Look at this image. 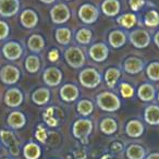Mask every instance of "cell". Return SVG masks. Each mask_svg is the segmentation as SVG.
Segmentation results:
<instances>
[{
    "instance_id": "1",
    "label": "cell",
    "mask_w": 159,
    "mask_h": 159,
    "mask_svg": "<svg viewBox=\"0 0 159 159\" xmlns=\"http://www.w3.org/2000/svg\"><path fill=\"white\" fill-rule=\"evenodd\" d=\"M97 105L102 110L107 112H113L117 111L121 107V102L117 95L110 92H102L97 96Z\"/></svg>"
},
{
    "instance_id": "2",
    "label": "cell",
    "mask_w": 159,
    "mask_h": 159,
    "mask_svg": "<svg viewBox=\"0 0 159 159\" xmlns=\"http://www.w3.org/2000/svg\"><path fill=\"white\" fill-rule=\"evenodd\" d=\"M93 123L89 119H80L73 124L72 132L74 137L81 139L83 144H87V137L92 133Z\"/></svg>"
},
{
    "instance_id": "3",
    "label": "cell",
    "mask_w": 159,
    "mask_h": 159,
    "mask_svg": "<svg viewBox=\"0 0 159 159\" xmlns=\"http://www.w3.org/2000/svg\"><path fill=\"white\" fill-rule=\"evenodd\" d=\"M80 82L86 89H94L102 82V76L95 69H84L80 73Z\"/></svg>"
},
{
    "instance_id": "4",
    "label": "cell",
    "mask_w": 159,
    "mask_h": 159,
    "mask_svg": "<svg viewBox=\"0 0 159 159\" xmlns=\"http://www.w3.org/2000/svg\"><path fill=\"white\" fill-rule=\"evenodd\" d=\"M66 61L71 68L79 69L82 68L85 63V55L82 50L77 47H70L64 53Z\"/></svg>"
},
{
    "instance_id": "5",
    "label": "cell",
    "mask_w": 159,
    "mask_h": 159,
    "mask_svg": "<svg viewBox=\"0 0 159 159\" xmlns=\"http://www.w3.org/2000/svg\"><path fill=\"white\" fill-rule=\"evenodd\" d=\"M130 42L135 48H139V49H143L146 48L148 45L150 44V35L147 31L145 30H142V29H137L135 31L131 32L130 33Z\"/></svg>"
},
{
    "instance_id": "6",
    "label": "cell",
    "mask_w": 159,
    "mask_h": 159,
    "mask_svg": "<svg viewBox=\"0 0 159 159\" xmlns=\"http://www.w3.org/2000/svg\"><path fill=\"white\" fill-rule=\"evenodd\" d=\"M70 10L63 3H59V5H56L55 7L51 9L50 11V16L51 21L55 24H63L66 21H69L70 19Z\"/></svg>"
},
{
    "instance_id": "7",
    "label": "cell",
    "mask_w": 159,
    "mask_h": 159,
    "mask_svg": "<svg viewBox=\"0 0 159 159\" xmlns=\"http://www.w3.org/2000/svg\"><path fill=\"white\" fill-rule=\"evenodd\" d=\"M0 79L5 84L13 85L20 79V71L13 66H5L0 70Z\"/></svg>"
},
{
    "instance_id": "8",
    "label": "cell",
    "mask_w": 159,
    "mask_h": 159,
    "mask_svg": "<svg viewBox=\"0 0 159 159\" xmlns=\"http://www.w3.org/2000/svg\"><path fill=\"white\" fill-rule=\"evenodd\" d=\"M79 18L86 24H93L98 19V10L92 5H83L79 10Z\"/></svg>"
},
{
    "instance_id": "9",
    "label": "cell",
    "mask_w": 159,
    "mask_h": 159,
    "mask_svg": "<svg viewBox=\"0 0 159 159\" xmlns=\"http://www.w3.org/2000/svg\"><path fill=\"white\" fill-rule=\"evenodd\" d=\"M20 9L19 0H0V16L3 18H11L16 16Z\"/></svg>"
},
{
    "instance_id": "10",
    "label": "cell",
    "mask_w": 159,
    "mask_h": 159,
    "mask_svg": "<svg viewBox=\"0 0 159 159\" xmlns=\"http://www.w3.org/2000/svg\"><path fill=\"white\" fill-rule=\"evenodd\" d=\"M0 139L2 141V143L9 148L10 154L13 156H18L19 155V143L16 137L11 131L2 130L0 131Z\"/></svg>"
},
{
    "instance_id": "11",
    "label": "cell",
    "mask_w": 159,
    "mask_h": 159,
    "mask_svg": "<svg viewBox=\"0 0 159 159\" xmlns=\"http://www.w3.org/2000/svg\"><path fill=\"white\" fill-rule=\"evenodd\" d=\"M43 77H44L45 84L48 85V86L55 87V86H58V85L61 83L62 73L58 68L52 66V68H48L45 70Z\"/></svg>"
},
{
    "instance_id": "12",
    "label": "cell",
    "mask_w": 159,
    "mask_h": 159,
    "mask_svg": "<svg viewBox=\"0 0 159 159\" xmlns=\"http://www.w3.org/2000/svg\"><path fill=\"white\" fill-rule=\"evenodd\" d=\"M145 66V63L142 59L137 57H129L123 63V69L129 74H137L142 72Z\"/></svg>"
},
{
    "instance_id": "13",
    "label": "cell",
    "mask_w": 159,
    "mask_h": 159,
    "mask_svg": "<svg viewBox=\"0 0 159 159\" xmlns=\"http://www.w3.org/2000/svg\"><path fill=\"white\" fill-rule=\"evenodd\" d=\"M22 47L20 46V44L16 42H10L7 43L5 46L2 47V53L8 60H18L19 58L22 56Z\"/></svg>"
},
{
    "instance_id": "14",
    "label": "cell",
    "mask_w": 159,
    "mask_h": 159,
    "mask_svg": "<svg viewBox=\"0 0 159 159\" xmlns=\"http://www.w3.org/2000/svg\"><path fill=\"white\" fill-rule=\"evenodd\" d=\"M109 55L108 47L102 43H98L91 47L89 49V56L96 62H102L107 59Z\"/></svg>"
},
{
    "instance_id": "15",
    "label": "cell",
    "mask_w": 159,
    "mask_h": 159,
    "mask_svg": "<svg viewBox=\"0 0 159 159\" xmlns=\"http://www.w3.org/2000/svg\"><path fill=\"white\" fill-rule=\"evenodd\" d=\"M23 102V94L21 93L20 89H10L6 93L5 96V102L7 106L16 108L19 107Z\"/></svg>"
},
{
    "instance_id": "16",
    "label": "cell",
    "mask_w": 159,
    "mask_h": 159,
    "mask_svg": "<svg viewBox=\"0 0 159 159\" xmlns=\"http://www.w3.org/2000/svg\"><path fill=\"white\" fill-rule=\"evenodd\" d=\"M137 96H139V98L142 102H152L155 99V96H156L155 87L152 84H149V83H144L137 89Z\"/></svg>"
},
{
    "instance_id": "17",
    "label": "cell",
    "mask_w": 159,
    "mask_h": 159,
    "mask_svg": "<svg viewBox=\"0 0 159 159\" xmlns=\"http://www.w3.org/2000/svg\"><path fill=\"white\" fill-rule=\"evenodd\" d=\"M79 89L74 84H66L60 89V96L62 100L66 102H72L79 97Z\"/></svg>"
},
{
    "instance_id": "18",
    "label": "cell",
    "mask_w": 159,
    "mask_h": 159,
    "mask_svg": "<svg viewBox=\"0 0 159 159\" xmlns=\"http://www.w3.org/2000/svg\"><path fill=\"white\" fill-rule=\"evenodd\" d=\"M20 22L25 29H33L38 22V16L35 11L31 9H26L22 12L20 16Z\"/></svg>"
},
{
    "instance_id": "19",
    "label": "cell",
    "mask_w": 159,
    "mask_h": 159,
    "mask_svg": "<svg viewBox=\"0 0 159 159\" xmlns=\"http://www.w3.org/2000/svg\"><path fill=\"white\" fill-rule=\"evenodd\" d=\"M121 6L119 0H105L102 3V11L107 16H116L119 14Z\"/></svg>"
},
{
    "instance_id": "20",
    "label": "cell",
    "mask_w": 159,
    "mask_h": 159,
    "mask_svg": "<svg viewBox=\"0 0 159 159\" xmlns=\"http://www.w3.org/2000/svg\"><path fill=\"white\" fill-rule=\"evenodd\" d=\"M144 119L150 125H158L159 124V106L149 105L146 107L144 112Z\"/></svg>"
},
{
    "instance_id": "21",
    "label": "cell",
    "mask_w": 159,
    "mask_h": 159,
    "mask_svg": "<svg viewBox=\"0 0 159 159\" xmlns=\"http://www.w3.org/2000/svg\"><path fill=\"white\" fill-rule=\"evenodd\" d=\"M125 132L130 137H139L144 133V125L139 120H131L125 126Z\"/></svg>"
},
{
    "instance_id": "22",
    "label": "cell",
    "mask_w": 159,
    "mask_h": 159,
    "mask_svg": "<svg viewBox=\"0 0 159 159\" xmlns=\"http://www.w3.org/2000/svg\"><path fill=\"white\" fill-rule=\"evenodd\" d=\"M25 123H26V118L22 112L13 111L8 117V124L12 129H16V130L22 129L25 125Z\"/></svg>"
},
{
    "instance_id": "23",
    "label": "cell",
    "mask_w": 159,
    "mask_h": 159,
    "mask_svg": "<svg viewBox=\"0 0 159 159\" xmlns=\"http://www.w3.org/2000/svg\"><path fill=\"white\" fill-rule=\"evenodd\" d=\"M49 99H50V92L48 89H45V87L36 89L32 95V100L34 102V104L38 105V106L47 104Z\"/></svg>"
},
{
    "instance_id": "24",
    "label": "cell",
    "mask_w": 159,
    "mask_h": 159,
    "mask_svg": "<svg viewBox=\"0 0 159 159\" xmlns=\"http://www.w3.org/2000/svg\"><path fill=\"white\" fill-rule=\"evenodd\" d=\"M108 40L113 48H120L126 43V35L122 31H112L109 34Z\"/></svg>"
},
{
    "instance_id": "25",
    "label": "cell",
    "mask_w": 159,
    "mask_h": 159,
    "mask_svg": "<svg viewBox=\"0 0 159 159\" xmlns=\"http://www.w3.org/2000/svg\"><path fill=\"white\" fill-rule=\"evenodd\" d=\"M27 46H29L30 50L33 52H39L45 47V40L40 35L34 34L27 40Z\"/></svg>"
},
{
    "instance_id": "26",
    "label": "cell",
    "mask_w": 159,
    "mask_h": 159,
    "mask_svg": "<svg viewBox=\"0 0 159 159\" xmlns=\"http://www.w3.org/2000/svg\"><path fill=\"white\" fill-rule=\"evenodd\" d=\"M120 75H121V71L117 68H109L105 73V81L108 87L112 89L116 86L118 80H119Z\"/></svg>"
},
{
    "instance_id": "27",
    "label": "cell",
    "mask_w": 159,
    "mask_h": 159,
    "mask_svg": "<svg viewBox=\"0 0 159 159\" xmlns=\"http://www.w3.org/2000/svg\"><path fill=\"white\" fill-rule=\"evenodd\" d=\"M23 154L26 159H38L40 157V147L35 143H29L25 145L23 149Z\"/></svg>"
},
{
    "instance_id": "28",
    "label": "cell",
    "mask_w": 159,
    "mask_h": 159,
    "mask_svg": "<svg viewBox=\"0 0 159 159\" xmlns=\"http://www.w3.org/2000/svg\"><path fill=\"white\" fill-rule=\"evenodd\" d=\"M126 157L129 159H144L145 158V149L141 145L133 144L126 149Z\"/></svg>"
},
{
    "instance_id": "29",
    "label": "cell",
    "mask_w": 159,
    "mask_h": 159,
    "mask_svg": "<svg viewBox=\"0 0 159 159\" xmlns=\"http://www.w3.org/2000/svg\"><path fill=\"white\" fill-rule=\"evenodd\" d=\"M117 22L124 29H131L137 23V18L134 13H125L117 19Z\"/></svg>"
},
{
    "instance_id": "30",
    "label": "cell",
    "mask_w": 159,
    "mask_h": 159,
    "mask_svg": "<svg viewBox=\"0 0 159 159\" xmlns=\"http://www.w3.org/2000/svg\"><path fill=\"white\" fill-rule=\"evenodd\" d=\"M118 129V124L112 118H106L100 122V130L102 133L107 135L113 134V133L117 131Z\"/></svg>"
},
{
    "instance_id": "31",
    "label": "cell",
    "mask_w": 159,
    "mask_h": 159,
    "mask_svg": "<svg viewBox=\"0 0 159 159\" xmlns=\"http://www.w3.org/2000/svg\"><path fill=\"white\" fill-rule=\"evenodd\" d=\"M56 40L61 45H66L71 40V31L66 27H60L56 31Z\"/></svg>"
},
{
    "instance_id": "32",
    "label": "cell",
    "mask_w": 159,
    "mask_h": 159,
    "mask_svg": "<svg viewBox=\"0 0 159 159\" xmlns=\"http://www.w3.org/2000/svg\"><path fill=\"white\" fill-rule=\"evenodd\" d=\"M40 68V61L37 56H29L25 60V69L30 73H36Z\"/></svg>"
},
{
    "instance_id": "33",
    "label": "cell",
    "mask_w": 159,
    "mask_h": 159,
    "mask_svg": "<svg viewBox=\"0 0 159 159\" xmlns=\"http://www.w3.org/2000/svg\"><path fill=\"white\" fill-rule=\"evenodd\" d=\"M144 24L148 27H156L159 25V13L156 10H150L145 14Z\"/></svg>"
},
{
    "instance_id": "34",
    "label": "cell",
    "mask_w": 159,
    "mask_h": 159,
    "mask_svg": "<svg viewBox=\"0 0 159 159\" xmlns=\"http://www.w3.org/2000/svg\"><path fill=\"white\" fill-rule=\"evenodd\" d=\"M94 110V105L91 100H81V102L77 104V111L81 116H89Z\"/></svg>"
},
{
    "instance_id": "35",
    "label": "cell",
    "mask_w": 159,
    "mask_h": 159,
    "mask_svg": "<svg viewBox=\"0 0 159 159\" xmlns=\"http://www.w3.org/2000/svg\"><path fill=\"white\" fill-rule=\"evenodd\" d=\"M146 74H147L148 79L154 82L159 81V62L154 61L148 64L146 68Z\"/></svg>"
},
{
    "instance_id": "36",
    "label": "cell",
    "mask_w": 159,
    "mask_h": 159,
    "mask_svg": "<svg viewBox=\"0 0 159 159\" xmlns=\"http://www.w3.org/2000/svg\"><path fill=\"white\" fill-rule=\"evenodd\" d=\"M75 38L80 44H89L92 40V32L89 29H81L76 33Z\"/></svg>"
},
{
    "instance_id": "37",
    "label": "cell",
    "mask_w": 159,
    "mask_h": 159,
    "mask_svg": "<svg viewBox=\"0 0 159 159\" xmlns=\"http://www.w3.org/2000/svg\"><path fill=\"white\" fill-rule=\"evenodd\" d=\"M120 93H121L122 97L124 98H131L134 95V89L128 83H121L120 85Z\"/></svg>"
},
{
    "instance_id": "38",
    "label": "cell",
    "mask_w": 159,
    "mask_h": 159,
    "mask_svg": "<svg viewBox=\"0 0 159 159\" xmlns=\"http://www.w3.org/2000/svg\"><path fill=\"white\" fill-rule=\"evenodd\" d=\"M53 115V108H48L47 111L44 113V120L46 121V123L50 126H56L58 124V121L52 117Z\"/></svg>"
},
{
    "instance_id": "39",
    "label": "cell",
    "mask_w": 159,
    "mask_h": 159,
    "mask_svg": "<svg viewBox=\"0 0 159 159\" xmlns=\"http://www.w3.org/2000/svg\"><path fill=\"white\" fill-rule=\"evenodd\" d=\"M129 5L133 11L136 12L143 8V6L145 5V0H129Z\"/></svg>"
},
{
    "instance_id": "40",
    "label": "cell",
    "mask_w": 159,
    "mask_h": 159,
    "mask_svg": "<svg viewBox=\"0 0 159 159\" xmlns=\"http://www.w3.org/2000/svg\"><path fill=\"white\" fill-rule=\"evenodd\" d=\"M10 29L8 26V24L3 21H0V40L6 39L9 35Z\"/></svg>"
},
{
    "instance_id": "41",
    "label": "cell",
    "mask_w": 159,
    "mask_h": 159,
    "mask_svg": "<svg viewBox=\"0 0 159 159\" xmlns=\"http://www.w3.org/2000/svg\"><path fill=\"white\" fill-rule=\"evenodd\" d=\"M35 136H36V139H37L39 142H42V143H45V142H46V139H47V133H46V131H45V129H43L40 125L38 126L37 131H36Z\"/></svg>"
},
{
    "instance_id": "42",
    "label": "cell",
    "mask_w": 159,
    "mask_h": 159,
    "mask_svg": "<svg viewBox=\"0 0 159 159\" xmlns=\"http://www.w3.org/2000/svg\"><path fill=\"white\" fill-rule=\"evenodd\" d=\"M58 58H59V52H58L57 49H52V50L49 51V53H48V59L50 60V61H52V62L57 61Z\"/></svg>"
},
{
    "instance_id": "43",
    "label": "cell",
    "mask_w": 159,
    "mask_h": 159,
    "mask_svg": "<svg viewBox=\"0 0 159 159\" xmlns=\"http://www.w3.org/2000/svg\"><path fill=\"white\" fill-rule=\"evenodd\" d=\"M74 156L76 159H85L86 158V152H84V150H79V152H74Z\"/></svg>"
},
{
    "instance_id": "44",
    "label": "cell",
    "mask_w": 159,
    "mask_h": 159,
    "mask_svg": "<svg viewBox=\"0 0 159 159\" xmlns=\"http://www.w3.org/2000/svg\"><path fill=\"white\" fill-rule=\"evenodd\" d=\"M154 43H155V45L159 48V31L154 35Z\"/></svg>"
},
{
    "instance_id": "45",
    "label": "cell",
    "mask_w": 159,
    "mask_h": 159,
    "mask_svg": "<svg viewBox=\"0 0 159 159\" xmlns=\"http://www.w3.org/2000/svg\"><path fill=\"white\" fill-rule=\"evenodd\" d=\"M146 159H159V152H152Z\"/></svg>"
},
{
    "instance_id": "46",
    "label": "cell",
    "mask_w": 159,
    "mask_h": 159,
    "mask_svg": "<svg viewBox=\"0 0 159 159\" xmlns=\"http://www.w3.org/2000/svg\"><path fill=\"white\" fill-rule=\"evenodd\" d=\"M39 1H42V2H44V3H47V5H49V3L55 2L56 0H39Z\"/></svg>"
},
{
    "instance_id": "47",
    "label": "cell",
    "mask_w": 159,
    "mask_h": 159,
    "mask_svg": "<svg viewBox=\"0 0 159 159\" xmlns=\"http://www.w3.org/2000/svg\"><path fill=\"white\" fill-rule=\"evenodd\" d=\"M157 99H158V102H159V93H158V95H157Z\"/></svg>"
},
{
    "instance_id": "48",
    "label": "cell",
    "mask_w": 159,
    "mask_h": 159,
    "mask_svg": "<svg viewBox=\"0 0 159 159\" xmlns=\"http://www.w3.org/2000/svg\"><path fill=\"white\" fill-rule=\"evenodd\" d=\"M66 1H69V0H66Z\"/></svg>"
},
{
    "instance_id": "49",
    "label": "cell",
    "mask_w": 159,
    "mask_h": 159,
    "mask_svg": "<svg viewBox=\"0 0 159 159\" xmlns=\"http://www.w3.org/2000/svg\"><path fill=\"white\" fill-rule=\"evenodd\" d=\"M6 159H8V158H6Z\"/></svg>"
}]
</instances>
